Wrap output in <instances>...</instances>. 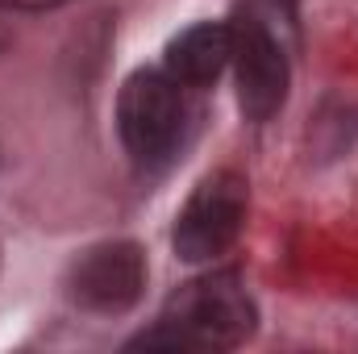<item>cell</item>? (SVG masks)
Masks as SVG:
<instances>
[{
    "label": "cell",
    "instance_id": "obj_1",
    "mask_svg": "<svg viewBox=\"0 0 358 354\" xmlns=\"http://www.w3.org/2000/svg\"><path fill=\"white\" fill-rule=\"evenodd\" d=\"M255 334V304L238 275L221 271L179 288L159 325L129 346H179V351H234Z\"/></svg>",
    "mask_w": 358,
    "mask_h": 354
},
{
    "label": "cell",
    "instance_id": "obj_2",
    "mask_svg": "<svg viewBox=\"0 0 358 354\" xmlns=\"http://www.w3.org/2000/svg\"><path fill=\"white\" fill-rule=\"evenodd\" d=\"M246 204L250 192L238 171L204 176L176 217V234H171L176 255L183 263H213L217 255H225L246 225Z\"/></svg>",
    "mask_w": 358,
    "mask_h": 354
},
{
    "label": "cell",
    "instance_id": "obj_3",
    "mask_svg": "<svg viewBox=\"0 0 358 354\" xmlns=\"http://www.w3.org/2000/svg\"><path fill=\"white\" fill-rule=\"evenodd\" d=\"M183 129V100L179 84L167 71H134L117 96V134L134 163L155 167L171 159Z\"/></svg>",
    "mask_w": 358,
    "mask_h": 354
},
{
    "label": "cell",
    "instance_id": "obj_4",
    "mask_svg": "<svg viewBox=\"0 0 358 354\" xmlns=\"http://www.w3.org/2000/svg\"><path fill=\"white\" fill-rule=\"evenodd\" d=\"M234 76H238V104L250 121H271L287 100V55L275 38L267 17L242 13L234 25Z\"/></svg>",
    "mask_w": 358,
    "mask_h": 354
},
{
    "label": "cell",
    "instance_id": "obj_5",
    "mask_svg": "<svg viewBox=\"0 0 358 354\" xmlns=\"http://www.w3.org/2000/svg\"><path fill=\"white\" fill-rule=\"evenodd\" d=\"M146 292V255L134 242H100L67 271V296L100 317L129 313Z\"/></svg>",
    "mask_w": 358,
    "mask_h": 354
},
{
    "label": "cell",
    "instance_id": "obj_6",
    "mask_svg": "<svg viewBox=\"0 0 358 354\" xmlns=\"http://www.w3.org/2000/svg\"><path fill=\"white\" fill-rule=\"evenodd\" d=\"M229 55H234V29L221 21H200V25L183 29L179 38H171L167 76L187 88H208L229 67Z\"/></svg>",
    "mask_w": 358,
    "mask_h": 354
},
{
    "label": "cell",
    "instance_id": "obj_7",
    "mask_svg": "<svg viewBox=\"0 0 358 354\" xmlns=\"http://www.w3.org/2000/svg\"><path fill=\"white\" fill-rule=\"evenodd\" d=\"M67 0H0V8H17V13H42V8H59Z\"/></svg>",
    "mask_w": 358,
    "mask_h": 354
},
{
    "label": "cell",
    "instance_id": "obj_8",
    "mask_svg": "<svg viewBox=\"0 0 358 354\" xmlns=\"http://www.w3.org/2000/svg\"><path fill=\"white\" fill-rule=\"evenodd\" d=\"M0 50H4V29H0Z\"/></svg>",
    "mask_w": 358,
    "mask_h": 354
}]
</instances>
